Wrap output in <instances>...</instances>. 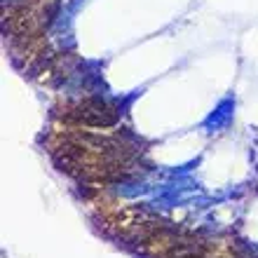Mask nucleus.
<instances>
[{
	"label": "nucleus",
	"instance_id": "obj_1",
	"mask_svg": "<svg viewBox=\"0 0 258 258\" xmlns=\"http://www.w3.org/2000/svg\"><path fill=\"white\" fill-rule=\"evenodd\" d=\"M56 117L63 124H75V127L115 129L120 124L122 110L117 101H108L101 96H85V99L66 101L63 106H59Z\"/></svg>",
	"mask_w": 258,
	"mask_h": 258
}]
</instances>
